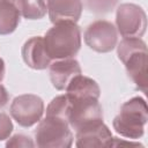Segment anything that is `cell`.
<instances>
[{
	"label": "cell",
	"mask_w": 148,
	"mask_h": 148,
	"mask_svg": "<svg viewBox=\"0 0 148 148\" xmlns=\"http://www.w3.org/2000/svg\"><path fill=\"white\" fill-rule=\"evenodd\" d=\"M43 38L47 54L54 60L73 58L81 47V30L75 22L57 23Z\"/></svg>",
	"instance_id": "obj_1"
},
{
	"label": "cell",
	"mask_w": 148,
	"mask_h": 148,
	"mask_svg": "<svg viewBox=\"0 0 148 148\" xmlns=\"http://www.w3.org/2000/svg\"><path fill=\"white\" fill-rule=\"evenodd\" d=\"M120 61L136 88L143 92L147 90V45L139 37L123 38L117 46Z\"/></svg>",
	"instance_id": "obj_2"
},
{
	"label": "cell",
	"mask_w": 148,
	"mask_h": 148,
	"mask_svg": "<svg viewBox=\"0 0 148 148\" xmlns=\"http://www.w3.org/2000/svg\"><path fill=\"white\" fill-rule=\"evenodd\" d=\"M147 120V103L142 97L135 96L121 105L119 113L112 121V125L114 131L121 136L136 140L143 135Z\"/></svg>",
	"instance_id": "obj_3"
},
{
	"label": "cell",
	"mask_w": 148,
	"mask_h": 148,
	"mask_svg": "<svg viewBox=\"0 0 148 148\" xmlns=\"http://www.w3.org/2000/svg\"><path fill=\"white\" fill-rule=\"evenodd\" d=\"M35 139V145L42 148H69L74 138L67 119L46 114L43 120H39Z\"/></svg>",
	"instance_id": "obj_4"
},
{
	"label": "cell",
	"mask_w": 148,
	"mask_h": 148,
	"mask_svg": "<svg viewBox=\"0 0 148 148\" xmlns=\"http://www.w3.org/2000/svg\"><path fill=\"white\" fill-rule=\"evenodd\" d=\"M117 31L124 37H142L147 28L145 10L135 3H121L116 13Z\"/></svg>",
	"instance_id": "obj_5"
},
{
	"label": "cell",
	"mask_w": 148,
	"mask_h": 148,
	"mask_svg": "<svg viewBox=\"0 0 148 148\" xmlns=\"http://www.w3.org/2000/svg\"><path fill=\"white\" fill-rule=\"evenodd\" d=\"M68 124L76 131L103 121V110L97 98L69 101Z\"/></svg>",
	"instance_id": "obj_6"
},
{
	"label": "cell",
	"mask_w": 148,
	"mask_h": 148,
	"mask_svg": "<svg viewBox=\"0 0 148 148\" xmlns=\"http://www.w3.org/2000/svg\"><path fill=\"white\" fill-rule=\"evenodd\" d=\"M83 38L86 44L91 50L99 53H106L116 47L118 32L112 22L106 20H97L87 27Z\"/></svg>",
	"instance_id": "obj_7"
},
{
	"label": "cell",
	"mask_w": 148,
	"mask_h": 148,
	"mask_svg": "<svg viewBox=\"0 0 148 148\" xmlns=\"http://www.w3.org/2000/svg\"><path fill=\"white\" fill-rule=\"evenodd\" d=\"M44 113L43 99L34 94L16 96L10 104V116L23 127H30L38 123Z\"/></svg>",
	"instance_id": "obj_8"
},
{
	"label": "cell",
	"mask_w": 148,
	"mask_h": 148,
	"mask_svg": "<svg viewBox=\"0 0 148 148\" xmlns=\"http://www.w3.org/2000/svg\"><path fill=\"white\" fill-rule=\"evenodd\" d=\"M75 139V146L79 148L112 147L113 141L111 131L103 121L76 131Z\"/></svg>",
	"instance_id": "obj_9"
},
{
	"label": "cell",
	"mask_w": 148,
	"mask_h": 148,
	"mask_svg": "<svg viewBox=\"0 0 148 148\" xmlns=\"http://www.w3.org/2000/svg\"><path fill=\"white\" fill-rule=\"evenodd\" d=\"M50 21L53 24L60 22H77L82 14L81 0H46Z\"/></svg>",
	"instance_id": "obj_10"
},
{
	"label": "cell",
	"mask_w": 148,
	"mask_h": 148,
	"mask_svg": "<svg viewBox=\"0 0 148 148\" xmlns=\"http://www.w3.org/2000/svg\"><path fill=\"white\" fill-rule=\"evenodd\" d=\"M50 80L57 90H65L69 81L81 74V66L74 58L57 59L50 64Z\"/></svg>",
	"instance_id": "obj_11"
},
{
	"label": "cell",
	"mask_w": 148,
	"mask_h": 148,
	"mask_svg": "<svg viewBox=\"0 0 148 148\" xmlns=\"http://www.w3.org/2000/svg\"><path fill=\"white\" fill-rule=\"evenodd\" d=\"M22 58L24 62L34 69H45L51 64V58L46 52L44 38L35 36L25 40L22 46Z\"/></svg>",
	"instance_id": "obj_12"
},
{
	"label": "cell",
	"mask_w": 148,
	"mask_h": 148,
	"mask_svg": "<svg viewBox=\"0 0 148 148\" xmlns=\"http://www.w3.org/2000/svg\"><path fill=\"white\" fill-rule=\"evenodd\" d=\"M66 95L69 101L82 98H99L101 89L95 80L82 74L75 75L66 87Z\"/></svg>",
	"instance_id": "obj_13"
},
{
	"label": "cell",
	"mask_w": 148,
	"mask_h": 148,
	"mask_svg": "<svg viewBox=\"0 0 148 148\" xmlns=\"http://www.w3.org/2000/svg\"><path fill=\"white\" fill-rule=\"evenodd\" d=\"M21 12L16 3L0 1V35H9L20 23Z\"/></svg>",
	"instance_id": "obj_14"
},
{
	"label": "cell",
	"mask_w": 148,
	"mask_h": 148,
	"mask_svg": "<svg viewBox=\"0 0 148 148\" xmlns=\"http://www.w3.org/2000/svg\"><path fill=\"white\" fill-rule=\"evenodd\" d=\"M16 3L22 16L27 20H39L47 12L44 0H17Z\"/></svg>",
	"instance_id": "obj_15"
},
{
	"label": "cell",
	"mask_w": 148,
	"mask_h": 148,
	"mask_svg": "<svg viewBox=\"0 0 148 148\" xmlns=\"http://www.w3.org/2000/svg\"><path fill=\"white\" fill-rule=\"evenodd\" d=\"M69 99L67 95H59L54 97L50 104L46 108V114L47 116H56V117H61L68 120V113H69Z\"/></svg>",
	"instance_id": "obj_16"
},
{
	"label": "cell",
	"mask_w": 148,
	"mask_h": 148,
	"mask_svg": "<svg viewBox=\"0 0 148 148\" xmlns=\"http://www.w3.org/2000/svg\"><path fill=\"white\" fill-rule=\"evenodd\" d=\"M119 0H81L82 6L87 10L94 14H108L110 13Z\"/></svg>",
	"instance_id": "obj_17"
},
{
	"label": "cell",
	"mask_w": 148,
	"mask_h": 148,
	"mask_svg": "<svg viewBox=\"0 0 148 148\" xmlns=\"http://www.w3.org/2000/svg\"><path fill=\"white\" fill-rule=\"evenodd\" d=\"M6 147H35V142L27 135L16 134L9 138L6 142Z\"/></svg>",
	"instance_id": "obj_18"
},
{
	"label": "cell",
	"mask_w": 148,
	"mask_h": 148,
	"mask_svg": "<svg viewBox=\"0 0 148 148\" xmlns=\"http://www.w3.org/2000/svg\"><path fill=\"white\" fill-rule=\"evenodd\" d=\"M13 132V123L8 114L0 113V141L6 140Z\"/></svg>",
	"instance_id": "obj_19"
},
{
	"label": "cell",
	"mask_w": 148,
	"mask_h": 148,
	"mask_svg": "<svg viewBox=\"0 0 148 148\" xmlns=\"http://www.w3.org/2000/svg\"><path fill=\"white\" fill-rule=\"evenodd\" d=\"M8 101H9V94L7 92L6 88L0 83V109L3 108Z\"/></svg>",
	"instance_id": "obj_20"
},
{
	"label": "cell",
	"mask_w": 148,
	"mask_h": 148,
	"mask_svg": "<svg viewBox=\"0 0 148 148\" xmlns=\"http://www.w3.org/2000/svg\"><path fill=\"white\" fill-rule=\"evenodd\" d=\"M5 72H6V68H5V62L2 60V58L0 57V82L3 80L5 77Z\"/></svg>",
	"instance_id": "obj_21"
},
{
	"label": "cell",
	"mask_w": 148,
	"mask_h": 148,
	"mask_svg": "<svg viewBox=\"0 0 148 148\" xmlns=\"http://www.w3.org/2000/svg\"><path fill=\"white\" fill-rule=\"evenodd\" d=\"M0 1H8V2H13V3L17 2V0H0Z\"/></svg>",
	"instance_id": "obj_22"
}]
</instances>
